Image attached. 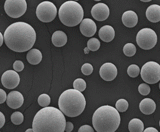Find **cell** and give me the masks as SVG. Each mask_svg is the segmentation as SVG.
<instances>
[{
	"label": "cell",
	"mask_w": 160,
	"mask_h": 132,
	"mask_svg": "<svg viewBox=\"0 0 160 132\" xmlns=\"http://www.w3.org/2000/svg\"><path fill=\"white\" fill-rule=\"evenodd\" d=\"M6 45L15 52L30 50L34 45L36 34L34 28L24 22H15L9 26L4 33Z\"/></svg>",
	"instance_id": "6da1fadb"
},
{
	"label": "cell",
	"mask_w": 160,
	"mask_h": 132,
	"mask_svg": "<svg viewBox=\"0 0 160 132\" xmlns=\"http://www.w3.org/2000/svg\"><path fill=\"white\" fill-rule=\"evenodd\" d=\"M66 120L64 115L54 107L40 109L32 121L34 132H64Z\"/></svg>",
	"instance_id": "7a4b0ae2"
},
{
	"label": "cell",
	"mask_w": 160,
	"mask_h": 132,
	"mask_svg": "<svg viewBox=\"0 0 160 132\" xmlns=\"http://www.w3.org/2000/svg\"><path fill=\"white\" fill-rule=\"evenodd\" d=\"M121 123V117L116 108L103 105L93 113L92 124L97 132H114Z\"/></svg>",
	"instance_id": "3957f363"
},
{
	"label": "cell",
	"mask_w": 160,
	"mask_h": 132,
	"mask_svg": "<svg viewBox=\"0 0 160 132\" xmlns=\"http://www.w3.org/2000/svg\"><path fill=\"white\" fill-rule=\"evenodd\" d=\"M58 107L64 115L68 117L78 116L86 107V100L82 92L74 89L64 91L58 99Z\"/></svg>",
	"instance_id": "277c9868"
},
{
	"label": "cell",
	"mask_w": 160,
	"mask_h": 132,
	"mask_svg": "<svg viewBox=\"0 0 160 132\" xmlns=\"http://www.w3.org/2000/svg\"><path fill=\"white\" fill-rule=\"evenodd\" d=\"M84 12L82 7L74 1L63 3L58 10L59 19L68 27H74L83 21Z\"/></svg>",
	"instance_id": "5b68a950"
},
{
	"label": "cell",
	"mask_w": 160,
	"mask_h": 132,
	"mask_svg": "<svg viewBox=\"0 0 160 132\" xmlns=\"http://www.w3.org/2000/svg\"><path fill=\"white\" fill-rule=\"evenodd\" d=\"M141 76L146 83H157L160 81V65L154 61L146 62L141 69Z\"/></svg>",
	"instance_id": "8992f818"
},
{
	"label": "cell",
	"mask_w": 160,
	"mask_h": 132,
	"mask_svg": "<svg viewBox=\"0 0 160 132\" xmlns=\"http://www.w3.org/2000/svg\"><path fill=\"white\" fill-rule=\"evenodd\" d=\"M137 45L143 50H151L157 43L156 33L150 28H144L139 31L136 37Z\"/></svg>",
	"instance_id": "52a82bcc"
},
{
	"label": "cell",
	"mask_w": 160,
	"mask_h": 132,
	"mask_svg": "<svg viewBox=\"0 0 160 132\" xmlns=\"http://www.w3.org/2000/svg\"><path fill=\"white\" fill-rule=\"evenodd\" d=\"M57 10L55 5L50 2H43L37 7L36 16L43 22H50L55 19Z\"/></svg>",
	"instance_id": "ba28073f"
},
{
	"label": "cell",
	"mask_w": 160,
	"mask_h": 132,
	"mask_svg": "<svg viewBox=\"0 0 160 132\" xmlns=\"http://www.w3.org/2000/svg\"><path fill=\"white\" fill-rule=\"evenodd\" d=\"M5 10L12 18L22 17L27 10V3L25 0H7L5 3Z\"/></svg>",
	"instance_id": "9c48e42d"
},
{
	"label": "cell",
	"mask_w": 160,
	"mask_h": 132,
	"mask_svg": "<svg viewBox=\"0 0 160 132\" xmlns=\"http://www.w3.org/2000/svg\"><path fill=\"white\" fill-rule=\"evenodd\" d=\"M20 83L19 75L16 71L8 70L5 71L2 76V83L7 89L16 88Z\"/></svg>",
	"instance_id": "30bf717a"
},
{
	"label": "cell",
	"mask_w": 160,
	"mask_h": 132,
	"mask_svg": "<svg viewBox=\"0 0 160 132\" xmlns=\"http://www.w3.org/2000/svg\"><path fill=\"white\" fill-rule=\"evenodd\" d=\"M101 77L106 81H111L114 80L118 75V69L115 65L108 62L104 64L99 71Z\"/></svg>",
	"instance_id": "8fae6325"
},
{
	"label": "cell",
	"mask_w": 160,
	"mask_h": 132,
	"mask_svg": "<svg viewBox=\"0 0 160 132\" xmlns=\"http://www.w3.org/2000/svg\"><path fill=\"white\" fill-rule=\"evenodd\" d=\"M91 13L96 21H104L109 17V8L104 3H97L92 7Z\"/></svg>",
	"instance_id": "7c38bea8"
},
{
	"label": "cell",
	"mask_w": 160,
	"mask_h": 132,
	"mask_svg": "<svg viewBox=\"0 0 160 132\" xmlns=\"http://www.w3.org/2000/svg\"><path fill=\"white\" fill-rule=\"evenodd\" d=\"M24 101V99L21 93L17 91H10L7 98V105L13 109L21 107Z\"/></svg>",
	"instance_id": "4fadbf2b"
},
{
	"label": "cell",
	"mask_w": 160,
	"mask_h": 132,
	"mask_svg": "<svg viewBox=\"0 0 160 132\" xmlns=\"http://www.w3.org/2000/svg\"><path fill=\"white\" fill-rule=\"evenodd\" d=\"M79 30L83 36L92 37L96 33L97 26L95 22L90 18H85L80 24Z\"/></svg>",
	"instance_id": "5bb4252c"
},
{
	"label": "cell",
	"mask_w": 160,
	"mask_h": 132,
	"mask_svg": "<svg viewBox=\"0 0 160 132\" xmlns=\"http://www.w3.org/2000/svg\"><path fill=\"white\" fill-rule=\"evenodd\" d=\"M98 36L103 42L108 43L113 40L115 36L114 28L111 26H104L100 29Z\"/></svg>",
	"instance_id": "9a60e30c"
},
{
	"label": "cell",
	"mask_w": 160,
	"mask_h": 132,
	"mask_svg": "<svg viewBox=\"0 0 160 132\" xmlns=\"http://www.w3.org/2000/svg\"><path fill=\"white\" fill-rule=\"evenodd\" d=\"M123 24L127 27H133L138 23V17L137 13L132 10L125 12L122 15Z\"/></svg>",
	"instance_id": "2e32d148"
},
{
	"label": "cell",
	"mask_w": 160,
	"mask_h": 132,
	"mask_svg": "<svg viewBox=\"0 0 160 132\" xmlns=\"http://www.w3.org/2000/svg\"><path fill=\"white\" fill-rule=\"evenodd\" d=\"M139 108L141 111L144 115H149L155 111L156 105L155 102L151 99L146 98L143 99L139 104Z\"/></svg>",
	"instance_id": "e0dca14e"
},
{
	"label": "cell",
	"mask_w": 160,
	"mask_h": 132,
	"mask_svg": "<svg viewBox=\"0 0 160 132\" xmlns=\"http://www.w3.org/2000/svg\"><path fill=\"white\" fill-rule=\"evenodd\" d=\"M146 17L151 22L156 23L160 21V6L152 5L149 6L146 12Z\"/></svg>",
	"instance_id": "ac0fdd59"
},
{
	"label": "cell",
	"mask_w": 160,
	"mask_h": 132,
	"mask_svg": "<svg viewBox=\"0 0 160 132\" xmlns=\"http://www.w3.org/2000/svg\"><path fill=\"white\" fill-rule=\"evenodd\" d=\"M52 42L54 46L57 47H62L67 43V35L63 31H57L52 35Z\"/></svg>",
	"instance_id": "d6986e66"
},
{
	"label": "cell",
	"mask_w": 160,
	"mask_h": 132,
	"mask_svg": "<svg viewBox=\"0 0 160 132\" xmlns=\"http://www.w3.org/2000/svg\"><path fill=\"white\" fill-rule=\"evenodd\" d=\"M27 60L32 65H37L42 60V53L38 49H31L27 54Z\"/></svg>",
	"instance_id": "ffe728a7"
},
{
	"label": "cell",
	"mask_w": 160,
	"mask_h": 132,
	"mask_svg": "<svg viewBox=\"0 0 160 132\" xmlns=\"http://www.w3.org/2000/svg\"><path fill=\"white\" fill-rule=\"evenodd\" d=\"M144 123L139 119H132L128 124V130L130 132H143Z\"/></svg>",
	"instance_id": "44dd1931"
},
{
	"label": "cell",
	"mask_w": 160,
	"mask_h": 132,
	"mask_svg": "<svg viewBox=\"0 0 160 132\" xmlns=\"http://www.w3.org/2000/svg\"><path fill=\"white\" fill-rule=\"evenodd\" d=\"M100 46H101V42L100 41L95 38V37H92L87 42V48L89 50L92 51H97Z\"/></svg>",
	"instance_id": "7402d4cb"
},
{
	"label": "cell",
	"mask_w": 160,
	"mask_h": 132,
	"mask_svg": "<svg viewBox=\"0 0 160 132\" xmlns=\"http://www.w3.org/2000/svg\"><path fill=\"white\" fill-rule=\"evenodd\" d=\"M11 121L15 125H19L24 121V116L18 111L14 112L11 116Z\"/></svg>",
	"instance_id": "603a6c76"
},
{
	"label": "cell",
	"mask_w": 160,
	"mask_h": 132,
	"mask_svg": "<svg viewBox=\"0 0 160 132\" xmlns=\"http://www.w3.org/2000/svg\"><path fill=\"white\" fill-rule=\"evenodd\" d=\"M73 87L74 90L82 92L85 90L87 88V83L82 78H78L74 81Z\"/></svg>",
	"instance_id": "cb8c5ba5"
},
{
	"label": "cell",
	"mask_w": 160,
	"mask_h": 132,
	"mask_svg": "<svg viewBox=\"0 0 160 132\" xmlns=\"http://www.w3.org/2000/svg\"><path fill=\"white\" fill-rule=\"evenodd\" d=\"M136 51V46L133 43H127L123 47V53L127 56H133Z\"/></svg>",
	"instance_id": "d4e9b609"
},
{
	"label": "cell",
	"mask_w": 160,
	"mask_h": 132,
	"mask_svg": "<svg viewBox=\"0 0 160 132\" xmlns=\"http://www.w3.org/2000/svg\"><path fill=\"white\" fill-rule=\"evenodd\" d=\"M38 102L40 106L46 107L50 105L51 99L48 95L44 93V94H42V95H39V97H38Z\"/></svg>",
	"instance_id": "484cf974"
},
{
	"label": "cell",
	"mask_w": 160,
	"mask_h": 132,
	"mask_svg": "<svg viewBox=\"0 0 160 132\" xmlns=\"http://www.w3.org/2000/svg\"><path fill=\"white\" fill-rule=\"evenodd\" d=\"M128 108V103L125 99H119L116 103V109L118 112H125Z\"/></svg>",
	"instance_id": "4316f807"
},
{
	"label": "cell",
	"mask_w": 160,
	"mask_h": 132,
	"mask_svg": "<svg viewBox=\"0 0 160 132\" xmlns=\"http://www.w3.org/2000/svg\"><path fill=\"white\" fill-rule=\"evenodd\" d=\"M140 68L137 65L132 64L130 65L127 69V73L128 76L132 78H136L140 74Z\"/></svg>",
	"instance_id": "83f0119b"
},
{
	"label": "cell",
	"mask_w": 160,
	"mask_h": 132,
	"mask_svg": "<svg viewBox=\"0 0 160 132\" xmlns=\"http://www.w3.org/2000/svg\"><path fill=\"white\" fill-rule=\"evenodd\" d=\"M151 91L150 86L146 83H142L138 86V92L142 95H148Z\"/></svg>",
	"instance_id": "f1b7e54d"
},
{
	"label": "cell",
	"mask_w": 160,
	"mask_h": 132,
	"mask_svg": "<svg viewBox=\"0 0 160 132\" xmlns=\"http://www.w3.org/2000/svg\"><path fill=\"white\" fill-rule=\"evenodd\" d=\"M93 71V68L92 66L90 64L86 63L83 65L82 67V72L84 75H86V76H88V75H90Z\"/></svg>",
	"instance_id": "f546056e"
},
{
	"label": "cell",
	"mask_w": 160,
	"mask_h": 132,
	"mask_svg": "<svg viewBox=\"0 0 160 132\" xmlns=\"http://www.w3.org/2000/svg\"><path fill=\"white\" fill-rule=\"evenodd\" d=\"M13 69L16 72H21L24 68V63L21 61H16L13 64Z\"/></svg>",
	"instance_id": "4dcf8cb0"
},
{
	"label": "cell",
	"mask_w": 160,
	"mask_h": 132,
	"mask_svg": "<svg viewBox=\"0 0 160 132\" xmlns=\"http://www.w3.org/2000/svg\"><path fill=\"white\" fill-rule=\"evenodd\" d=\"M78 132H94V130L90 125H83L79 128Z\"/></svg>",
	"instance_id": "1f68e13d"
},
{
	"label": "cell",
	"mask_w": 160,
	"mask_h": 132,
	"mask_svg": "<svg viewBox=\"0 0 160 132\" xmlns=\"http://www.w3.org/2000/svg\"><path fill=\"white\" fill-rule=\"evenodd\" d=\"M7 95L6 92L0 88V104L4 103L7 100Z\"/></svg>",
	"instance_id": "d6a6232c"
},
{
	"label": "cell",
	"mask_w": 160,
	"mask_h": 132,
	"mask_svg": "<svg viewBox=\"0 0 160 132\" xmlns=\"http://www.w3.org/2000/svg\"><path fill=\"white\" fill-rule=\"evenodd\" d=\"M74 125L71 122H66L65 131L66 132H71L73 130Z\"/></svg>",
	"instance_id": "836d02e7"
},
{
	"label": "cell",
	"mask_w": 160,
	"mask_h": 132,
	"mask_svg": "<svg viewBox=\"0 0 160 132\" xmlns=\"http://www.w3.org/2000/svg\"><path fill=\"white\" fill-rule=\"evenodd\" d=\"M5 123V117L2 112H0V128H2Z\"/></svg>",
	"instance_id": "e575fe53"
},
{
	"label": "cell",
	"mask_w": 160,
	"mask_h": 132,
	"mask_svg": "<svg viewBox=\"0 0 160 132\" xmlns=\"http://www.w3.org/2000/svg\"><path fill=\"white\" fill-rule=\"evenodd\" d=\"M143 132H159L158 130L153 127H148L144 130Z\"/></svg>",
	"instance_id": "d590c367"
},
{
	"label": "cell",
	"mask_w": 160,
	"mask_h": 132,
	"mask_svg": "<svg viewBox=\"0 0 160 132\" xmlns=\"http://www.w3.org/2000/svg\"><path fill=\"white\" fill-rule=\"evenodd\" d=\"M3 41H4V37L3 34H2V32H0V47H1L3 43Z\"/></svg>",
	"instance_id": "8d00e7d4"
},
{
	"label": "cell",
	"mask_w": 160,
	"mask_h": 132,
	"mask_svg": "<svg viewBox=\"0 0 160 132\" xmlns=\"http://www.w3.org/2000/svg\"><path fill=\"white\" fill-rule=\"evenodd\" d=\"M26 132H34V131H33L32 128H29V129H28V130L26 131Z\"/></svg>",
	"instance_id": "74e56055"
},
{
	"label": "cell",
	"mask_w": 160,
	"mask_h": 132,
	"mask_svg": "<svg viewBox=\"0 0 160 132\" xmlns=\"http://www.w3.org/2000/svg\"><path fill=\"white\" fill-rule=\"evenodd\" d=\"M159 90H160V83H159Z\"/></svg>",
	"instance_id": "f35d334b"
},
{
	"label": "cell",
	"mask_w": 160,
	"mask_h": 132,
	"mask_svg": "<svg viewBox=\"0 0 160 132\" xmlns=\"http://www.w3.org/2000/svg\"><path fill=\"white\" fill-rule=\"evenodd\" d=\"M159 126H160V120H159Z\"/></svg>",
	"instance_id": "ab89813d"
},
{
	"label": "cell",
	"mask_w": 160,
	"mask_h": 132,
	"mask_svg": "<svg viewBox=\"0 0 160 132\" xmlns=\"http://www.w3.org/2000/svg\"><path fill=\"white\" fill-rule=\"evenodd\" d=\"M0 132H1V131H0Z\"/></svg>",
	"instance_id": "60d3db41"
}]
</instances>
